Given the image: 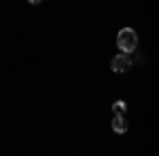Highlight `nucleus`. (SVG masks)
Wrapping results in <instances>:
<instances>
[{"mask_svg":"<svg viewBox=\"0 0 159 156\" xmlns=\"http://www.w3.org/2000/svg\"><path fill=\"white\" fill-rule=\"evenodd\" d=\"M117 47L121 48L123 53H132L136 47H138V34H136L132 27H123L121 32L117 34Z\"/></svg>","mask_w":159,"mask_h":156,"instance_id":"obj_1","label":"nucleus"},{"mask_svg":"<svg viewBox=\"0 0 159 156\" xmlns=\"http://www.w3.org/2000/svg\"><path fill=\"white\" fill-rule=\"evenodd\" d=\"M110 68H112V72H117V74L127 72V70L132 68V59H129V55H127V53H123V55L112 57V61H110Z\"/></svg>","mask_w":159,"mask_h":156,"instance_id":"obj_2","label":"nucleus"},{"mask_svg":"<svg viewBox=\"0 0 159 156\" xmlns=\"http://www.w3.org/2000/svg\"><path fill=\"white\" fill-rule=\"evenodd\" d=\"M110 124H112V131L115 133H125L127 131V120L123 118V114H115Z\"/></svg>","mask_w":159,"mask_h":156,"instance_id":"obj_3","label":"nucleus"},{"mask_svg":"<svg viewBox=\"0 0 159 156\" xmlns=\"http://www.w3.org/2000/svg\"><path fill=\"white\" fill-rule=\"evenodd\" d=\"M125 110H127V106H125V101H121V99L112 103V112H115V114H123Z\"/></svg>","mask_w":159,"mask_h":156,"instance_id":"obj_4","label":"nucleus"},{"mask_svg":"<svg viewBox=\"0 0 159 156\" xmlns=\"http://www.w3.org/2000/svg\"><path fill=\"white\" fill-rule=\"evenodd\" d=\"M28 2H32V4H40V0H28Z\"/></svg>","mask_w":159,"mask_h":156,"instance_id":"obj_5","label":"nucleus"}]
</instances>
